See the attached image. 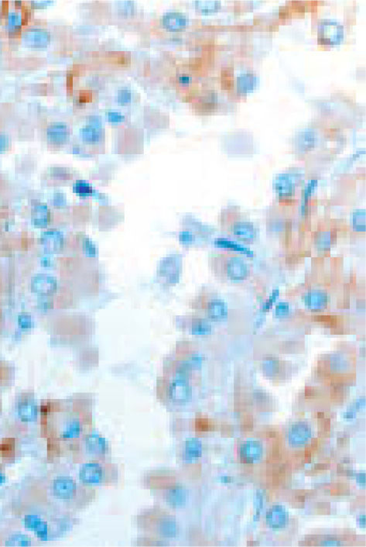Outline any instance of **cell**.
Returning <instances> with one entry per match:
<instances>
[{"instance_id": "cell-1", "label": "cell", "mask_w": 366, "mask_h": 547, "mask_svg": "<svg viewBox=\"0 0 366 547\" xmlns=\"http://www.w3.org/2000/svg\"><path fill=\"white\" fill-rule=\"evenodd\" d=\"M51 503L61 511L81 509L92 502L94 490L68 474H59L50 481L47 489Z\"/></svg>"}, {"instance_id": "cell-2", "label": "cell", "mask_w": 366, "mask_h": 547, "mask_svg": "<svg viewBox=\"0 0 366 547\" xmlns=\"http://www.w3.org/2000/svg\"><path fill=\"white\" fill-rule=\"evenodd\" d=\"M220 225L228 236L244 244L254 242L259 237L255 224L237 207L223 209L220 216Z\"/></svg>"}, {"instance_id": "cell-3", "label": "cell", "mask_w": 366, "mask_h": 547, "mask_svg": "<svg viewBox=\"0 0 366 547\" xmlns=\"http://www.w3.org/2000/svg\"><path fill=\"white\" fill-rule=\"evenodd\" d=\"M119 479L115 464L106 461L82 463L78 470V481L88 487L114 485Z\"/></svg>"}, {"instance_id": "cell-4", "label": "cell", "mask_w": 366, "mask_h": 547, "mask_svg": "<svg viewBox=\"0 0 366 547\" xmlns=\"http://www.w3.org/2000/svg\"><path fill=\"white\" fill-rule=\"evenodd\" d=\"M77 453L82 462L106 461L110 455V444L97 433H89L77 440Z\"/></svg>"}, {"instance_id": "cell-5", "label": "cell", "mask_w": 366, "mask_h": 547, "mask_svg": "<svg viewBox=\"0 0 366 547\" xmlns=\"http://www.w3.org/2000/svg\"><path fill=\"white\" fill-rule=\"evenodd\" d=\"M149 527L148 528L157 536L172 539L177 536L179 531L178 524L174 517L170 514L159 511L158 514L153 515V520L149 519Z\"/></svg>"}, {"instance_id": "cell-6", "label": "cell", "mask_w": 366, "mask_h": 547, "mask_svg": "<svg viewBox=\"0 0 366 547\" xmlns=\"http://www.w3.org/2000/svg\"><path fill=\"white\" fill-rule=\"evenodd\" d=\"M225 277L232 282H242L247 279L249 267L245 260L238 256H229L223 261Z\"/></svg>"}, {"instance_id": "cell-7", "label": "cell", "mask_w": 366, "mask_h": 547, "mask_svg": "<svg viewBox=\"0 0 366 547\" xmlns=\"http://www.w3.org/2000/svg\"><path fill=\"white\" fill-rule=\"evenodd\" d=\"M168 393L170 399L177 404L186 403L191 398V388L185 375L173 378L169 384Z\"/></svg>"}, {"instance_id": "cell-8", "label": "cell", "mask_w": 366, "mask_h": 547, "mask_svg": "<svg viewBox=\"0 0 366 547\" xmlns=\"http://www.w3.org/2000/svg\"><path fill=\"white\" fill-rule=\"evenodd\" d=\"M311 435V428L309 424L305 422H299L289 429L287 440L291 447H300L308 443Z\"/></svg>"}, {"instance_id": "cell-9", "label": "cell", "mask_w": 366, "mask_h": 547, "mask_svg": "<svg viewBox=\"0 0 366 547\" xmlns=\"http://www.w3.org/2000/svg\"><path fill=\"white\" fill-rule=\"evenodd\" d=\"M263 449L260 442L249 439L242 443L239 447V456L245 464H253L262 458Z\"/></svg>"}, {"instance_id": "cell-10", "label": "cell", "mask_w": 366, "mask_h": 547, "mask_svg": "<svg viewBox=\"0 0 366 547\" xmlns=\"http://www.w3.org/2000/svg\"><path fill=\"white\" fill-rule=\"evenodd\" d=\"M188 499V491L181 485H173L165 491V502L173 509L184 507Z\"/></svg>"}, {"instance_id": "cell-11", "label": "cell", "mask_w": 366, "mask_h": 547, "mask_svg": "<svg viewBox=\"0 0 366 547\" xmlns=\"http://www.w3.org/2000/svg\"><path fill=\"white\" fill-rule=\"evenodd\" d=\"M266 521L270 528L281 529L289 523V513L283 506L275 505L266 512Z\"/></svg>"}, {"instance_id": "cell-12", "label": "cell", "mask_w": 366, "mask_h": 547, "mask_svg": "<svg viewBox=\"0 0 366 547\" xmlns=\"http://www.w3.org/2000/svg\"><path fill=\"white\" fill-rule=\"evenodd\" d=\"M57 287V283L52 277L45 275H39L33 278L31 281V289L34 293L40 296H50L54 293Z\"/></svg>"}, {"instance_id": "cell-13", "label": "cell", "mask_w": 366, "mask_h": 547, "mask_svg": "<svg viewBox=\"0 0 366 547\" xmlns=\"http://www.w3.org/2000/svg\"><path fill=\"white\" fill-rule=\"evenodd\" d=\"M24 525L29 530L36 534L41 540H47L49 537L48 523L37 515H27L24 517Z\"/></svg>"}, {"instance_id": "cell-14", "label": "cell", "mask_w": 366, "mask_h": 547, "mask_svg": "<svg viewBox=\"0 0 366 547\" xmlns=\"http://www.w3.org/2000/svg\"><path fill=\"white\" fill-rule=\"evenodd\" d=\"M187 19L183 14L178 12H170L164 15L163 26L170 31H179L187 26Z\"/></svg>"}, {"instance_id": "cell-15", "label": "cell", "mask_w": 366, "mask_h": 547, "mask_svg": "<svg viewBox=\"0 0 366 547\" xmlns=\"http://www.w3.org/2000/svg\"><path fill=\"white\" fill-rule=\"evenodd\" d=\"M202 451V443L200 439L195 437L189 438L185 441L183 458L187 462H195L201 458Z\"/></svg>"}, {"instance_id": "cell-16", "label": "cell", "mask_w": 366, "mask_h": 547, "mask_svg": "<svg viewBox=\"0 0 366 547\" xmlns=\"http://www.w3.org/2000/svg\"><path fill=\"white\" fill-rule=\"evenodd\" d=\"M328 296L321 291H312L304 297L306 306L311 310L318 311L325 309L328 304Z\"/></svg>"}, {"instance_id": "cell-17", "label": "cell", "mask_w": 366, "mask_h": 547, "mask_svg": "<svg viewBox=\"0 0 366 547\" xmlns=\"http://www.w3.org/2000/svg\"><path fill=\"white\" fill-rule=\"evenodd\" d=\"M18 415L23 422H34L38 415L37 407L31 400H23L18 405Z\"/></svg>"}, {"instance_id": "cell-18", "label": "cell", "mask_w": 366, "mask_h": 547, "mask_svg": "<svg viewBox=\"0 0 366 547\" xmlns=\"http://www.w3.org/2000/svg\"><path fill=\"white\" fill-rule=\"evenodd\" d=\"M208 314L215 320H223L228 315L226 303L221 299H214L208 303Z\"/></svg>"}, {"instance_id": "cell-19", "label": "cell", "mask_w": 366, "mask_h": 547, "mask_svg": "<svg viewBox=\"0 0 366 547\" xmlns=\"http://www.w3.org/2000/svg\"><path fill=\"white\" fill-rule=\"evenodd\" d=\"M42 245L47 251H56L58 248L60 239L55 232H46L41 240Z\"/></svg>"}, {"instance_id": "cell-20", "label": "cell", "mask_w": 366, "mask_h": 547, "mask_svg": "<svg viewBox=\"0 0 366 547\" xmlns=\"http://www.w3.org/2000/svg\"><path fill=\"white\" fill-rule=\"evenodd\" d=\"M5 545L8 547H31L32 545V541L31 538L27 535L17 533L8 538Z\"/></svg>"}, {"instance_id": "cell-21", "label": "cell", "mask_w": 366, "mask_h": 547, "mask_svg": "<svg viewBox=\"0 0 366 547\" xmlns=\"http://www.w3.org/2000/svg\"><path fill=\"white\" fill-rule=\"evenodd\" d=\"M47 209L44 205L35 207L33 212V220L34 225L38 227H43L47 224Z\"/></svg>"}, {"instance_id": "cell-22", "label": "cell", "mask_w": 366, "mask_h": 547, "mask_svg": "<svg viewBox=\"0 0 366 547\" xmlns=\"http://www.w3.org/2000/svg\"><path fill=\"white\" fill-rule=\"evenodd\" d=\"M81 134L84 140L87 142H97L101 138L100 130L94 126H89L84 128L81 131Z\"/></svg>"}, {"instance_id": "cell-23", "label": "cell", "mask_w": 366, "mask_h": 547, "mask_svg": "<svg viewBox=\"0 0 366 547\" xmlns=\"http://www.w3.org/2000/svg\"><path fill=\"white\" fill-rule=\"evenodd\" d=\"M51 138L57 142H63L68 138V131L64 126H56L51 131Z\"/></svg>"}, {"instance_id": "cell-24", "label": "cell", "mask_w": 366, "mask_h": 547, "mask_svg": "<svg viewBox=\"0 0 366 547\" xmlns=\"http://www.w3.org/2000/svg\"><path fill=\"white\" fill-rule=\"evenodd\" d=\"M290 312V306L288 303L280 302L275 307V316L278 317H283L288 315Z\"/></svg>"}, {"instance_id": "cell-25", "label": "cell", "mask_w": 366, "mask_h": 547, "mask_svg": "<svg viewBox=\"0 0 366 547\" xmlns=\"http://www.w3.org/2000/svg\"><path fill=\"white\" fill-rule=\"evenodd\" d=\"M132 99V95H131L130 92L127 90V89H123L120 90L118 93V102L120 104H127L128 102H130Z\"/></svg>"}, {"instance_id": "cell-26", "label": "cell", "mask_w": 366, "mask_h": 547, "mask_svg": "<svg viewBox=\"0 0 366 547\" xmlns=\"http://www.w3.org/2000/svg\"><path fill=\"white\" fill-rule=\"evenodd\" d=\"M19 326L23 329H30L32 326L33 321L31 316L29 315H20L18 319Z\"/></svg>"}, {"instance_id": "cell-27", "label": "cell", "mask_w": 366, "mask_h": 547, "mask_svg": "<svg viewBox=\"0 0 366 547\" xmlns=\"http://www.w3.org/2000/svg\"><path fill=\"white\" fill-rule=\"evenodd\" d=\"M197 6L202 12L212 11L216 9L217 3L214 2H198Z\"/></svg>"}, {"instance_id": "cell-28", "label": "cell", "mask_w": 366, "mask_h": 547, "mask_svg": "<svg viewBox=\"0 0 366 547\" xmlns=\"http://www.w3.org/2000/svg\"><path fill=\"white\" fill-rule=\"evenodd\" d=\"M276 368V362L274 359H267L263 364V369L267 375H273Z\"/></svg>"}, {"instance_id": "cell-29", "label": "cell", "mask_w": 366, "mask_h": 547, "mask_svg": "<svg viewBox=\"0 0 366 547\" xmlns=\"http://www.w3.org/2000/svg\"><path fill=\"white\" fill-rule=\"evenodd\" d=\"M107 118L109 121L112 123H119L125 120V116L117 111H110L107 113Z\"/></svg>"}, {"instance_id": "cell-30", "label": "cell", "mask_w": 366, "mask_h": 547, "mask_svg": "<svg viewBox=\"0 0 366 547\" xmlns=\"http://www.w3.org/2000/svg\"><path fill=\"white\" fill-rule=\"evenodd\" d=\"M195 330L196 331L195 332L196 334H202L203 335V334L209 333L211 331V327L208 324H207V322H199Z\"/></svg>"}, {"instance_id": "cell-31", "label": "cell", "mask_w": 366, "mask_h": 547, "mask_svg": "<svg viewBox=\"0 0 366 547\" xmlns=\"http://www.w3.org/2000/svg\"><path fill=\"white\" fill-rule=\"evenodd\" d=\"M178 81H179L180 83L182 84V85H187V84L190 83V82H191V78H190L189 76L182 75L180 76L179 78H178Z\"/></svg>"}, {"instance_id": "cell-32", "label": "cell", "mask_w": 366, "mask_h": 547, "mask_svg": "<svg viewBox=\"0 0 366 547\" xmlns=\"http://www.w3.org/2000/svg\"><path fill=\"white\" fill-rule=\"evenodd\" d=\"M323 545L325 547H338L341 545L338 540H326V541L323 544Z\"/></svg>"}, {"instance_id": "cell-33", "label": "cell", "mask_w": 366, "mask_h": 547, "mask_svg": "<svg viewBox=\"0 0 366 547\" xmlns=\"http://www.w3.org/2000/svg\"><path fill=\"white\" fill-rule=\"evenodd\" d=\"M357 523L361 528H364L366 527V517L364 515L359 516V518L357 519Z\"/></svg>"}, {"instance_id": "cell-34", "label": "cell", "mask_w": 366, "mask_h": 547, "mask_svg": "<svg viewBox=\"0 0 366 547\" xmlns=\"http://www.w3.org/2000/svg\"><path fill=\"white\" fill-rule=\"evenodd\" d=\"M356 480L359 484L364 486L365 484H366V475H365V473H359V474H358L356 477Z\"/></svg>"}, {"instance_id": "cell-35", "label": "cell", "mask_w": 366, "mask_h": 547, "mask_svg": "<svg viewBox=\"0 0 366 547\" xmlns=\"http://www.w3.org/2000/svg\"><path fill=\"white\" fill-rule=\"evenodd\" d=\"M355 411H354V409L348 410V411L346 412V413H345V415H344V417H345V418H347V419H352V418H355Z\"/></svg>"}, {"instance_id": "cell-36", "label": "cell", "mask_w": 366, "mask_h": 547, "mask_svg": "<svg viewBox=\"0 0 366 547\" xmlns=\"http://www.w3.org/2000/svg\"><path fill=\"white\" fill-rule=\"evenodd\" d=\"M5 481H6V477L2 473H0V485L3 484Z\"/></svg>"}]
</instances>
